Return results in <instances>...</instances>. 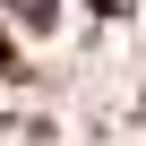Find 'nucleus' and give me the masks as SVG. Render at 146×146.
<instances>
[{
    "label": "nucleus",
    "instance_id": "obj_1",
    "mask_svg": "<svg viewBox=\"0 0 146 146\" xmlns=\"http://www.w3.org/2000/svg\"><path fill=\"white\" fill-rule=\"evenodd\" d=\"M17 9H26V17H35V26H43V17H52V0H17Z\"/></svg>",
    "mask_w": 146,
    "mask_h": 146
},
{
    "label": "nucleus",
    "instance_id": "obj_2",
    "mask_svg": "<svg viewBox=\"0 0 146 146\" xmlns=\"http://www.w3.org/2000/svg\"><path fill=\"white\" fill-rule=\"evenodd\" d=\"M9 69H17V52H9V35H0V78H9Z\"/></svg>",
    "mask_w": 146,
    "mask_h": 146
},
{
    "label": "nucleus",
    "instance_id": "obj_3",
    "mask_svg": "<svg viewBox=\"0 0 146 146\" xmlns=\"http://www.w3.org/2000/svg\"><path fill=\"white\" fill-rule=\"evenodd\" d=\"M86 9H95V17H120V0H86Z\"/></svg>",
    "mask_w": 146,
    "mask_h": 146
}]
</instances>
